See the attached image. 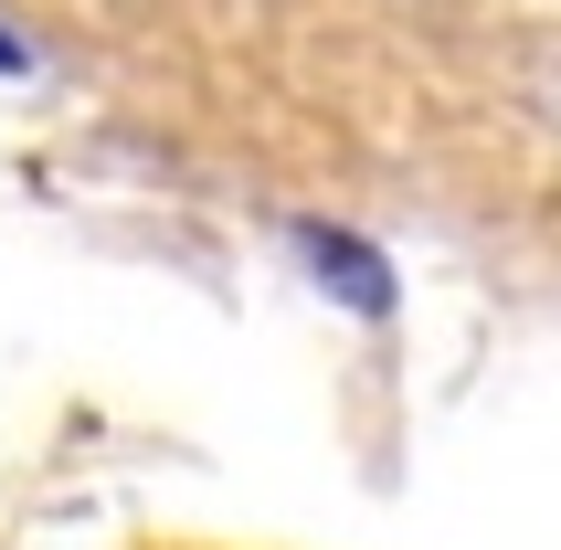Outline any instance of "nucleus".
Wrapping results in <instances>:
<instances>
[{
	"mask_svg": "<svg viewBox=\"0 0 561 550\" xmlns=\"http://www.w3.org/2000/svg\"><path fill=\"white\" fill-rule=\"evenodd\" d=\"M0 75H22V43H11V32H0Z\"/></svg>",
	"mask_w": 561,
	"mask_h": 550,
	"instance_id": "nucleus-2",
	"label": "nucleus"
},
{
	"mask_svg": "<svg viewBox=\"0 0 561 550\" xmlns=\"http://www.w3.org/2000/svg\"><path fill=\"white\" fill-rule=\"evenodd\" d=\"M308 265H318V286H340L350 307H392V286H381V254H360L350 233H308Z\"/></svg>",
	"mask_w": 561,
	"mask_h": 550,
	"instance_id": "nucleus-1",
	"label": "nucleus"
}]
</instances>
